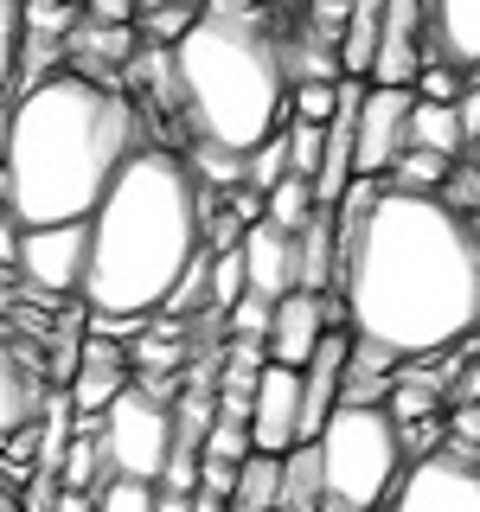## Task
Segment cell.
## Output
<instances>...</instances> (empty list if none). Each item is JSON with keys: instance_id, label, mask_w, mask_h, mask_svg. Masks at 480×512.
<instances>
[{"instance_id": "obj_1", "label": "cell", "mask_w": 480, "mask_h": 512, "mask_svg": "<svg viewBox=\"0 0 480 512\" xmlns=\"http://www.w3.org/2000/svg\"><path fill=\"white\" fill-rule=\"evenodd\" d=\"M340 212V295L352 359L397 372L480 333V218L436 192L352 180Z\"/></svg>"}, {"instance_id": "obj_2", "label": "cell", "mask_w": 480, "mask_h": 512, "mask_svg": "<svg viewBox=\"0 0 480 512\" xmlns=\"http://www.w3.org/2000/svg\"><path fill=\"white\" fill-rule=\"evenodd\" d=\"M141 148L148 122L128 90L58 64L0 109V212L20 231L84 224Z\"/></svg>"}, {"instance_id": "obj_3", "label": "cell", "mask_w": 480, "mask_h": 512, "mask_svg": "<svg viewBox=\"0 0 480 512\" xmlns=\"http://www.w3.org/2000/svg\"><path fill=\"white\" fill-rule=\"evenodd\" d=\"M205 212H212V199H205V180L192 173V160L180 148L148 141L84 218L90 314L148 320L167 308V295L205 250Z\"/></svg>"}, {"instance_id": "obj_4", "label": "cell", "mask_w": 480, "mask_h": 512, "mask_svg": "<svg viewBox=\"0 0 480 512\" xmlns=\"http://www.w3.org/2000/svg\"><path fill=\"white\" fill-rule=\"evenodd\" d=\"M173 52V90H180L186 148H212L244 160L288 122V71L282 39L256 0H205Z\"/></svg>"}, {"instance_id": "obj_5", "label": "cell", "mask_w": 480, "mask_h": 512, "mask_svg": "<svg viewBox=\"0 0 480 512\" xmlns=\"http://www.w3.org/2000/svg\"><path fill=\"white\" fill-rule=\"evenodd\" d=\"M320 455V512H378L404 480V448L384 404H333L314 436Z\"/></svg>"}, {"instance_id": "obj_6", "label": "cell", "mask_w": 480, "mask_h": 512, "mask_svg": "<svg viewBox=\"0 0 480 512\" xmlns=\"http://www.w3.org/2000/svg\"><path fill=\"white\" fill-rule=\"evenodd\" d=\"M96 423H103L96 442H103L109 474L160 480V468H167V455H173V404H167V391H154L148 378H128Z\"/></svg>"}, {"instance_id": "obj_7", "label": "cell", "mask_w": 480, "mask_h": 512, "mask_svg": "<svg viewBox=\"0 0 480 512\" xmlns=\"http://www.w3.org/2000/svg\"><path fill=\"white\" fill-rule=\"evenodd\" d=\"M378 512H480V448L442 442L436 455L410 461Z\"/></svg>"}, {"instance_id": "obj_8", "label": "cell", "mask_w": 480, "mask_h": 512, "mask_svg": "<svg viewBox=\"0 0 480 512\" xmlns=\"http://www.w3.org/2000/svg\"><path fill=\"white\" fill-rule=\"evenodd\" d=\"M410 103L416 90L365 84L359 116H352V180H384L391 160L410 148Z\"/></svg>"}, {"instance_id": "obj_9", "label": "cell", "mask_w": 480, "mask_h": 512, "mask_svg": "<svg viewBox=\"0 0 480 512\" xmlns=\"http://www.w3.org/2000/svg\"><path fill=\"white\" fill-rule=\"evenodd\" d=\"M84 224H39V231H20L13 237V269L32 295H84Z\"/></svg>"}, {"instance_id": "obj_10", "label": "cell", "mask_w": 480, "mask_h": 512, "mask_svg": "<svg viewBox=\"0 0 480 512\" xmlns=\"http://www.w3.org/2000/svg\"><path fill=\"white\" fill-rule=\"evenodd\" d=\"M327 327H346L340 295L288 288L276 308H269V327H263V359H269V365H288V372H301V365L314 359V346H320V333H327Z\"/></svg>"}, {"instance_id": "obj_11", "label": "cell", "mask_w": 480, "mask_h": 512, "mask_svg": "<svg viewBox=\"0 0 480 512\" xmlns=\"http://www.w3.org/2000/svg\"><path fill=\"white\" fill-rule=\"evenodd\" d=\"M423 64H429V7L423 0H384V32H378V58L365 71V84L410 90Z\"/></svg>"}, {"instance_id": "obj_12", "label": "cell", "mask_w": 480, "mask_h": 512, "mask_svg": "<svg viewBox=\"0 0 480 512\" xmlns=\"http://www.w3.org/2000/svg\"><path fill=\"white\" fill-rule=\"evenodd\" d=\"M237 250H244V295L282 301L288 288H301V231H282L276 218H256L244 224Z\"/></svg>"}, {"instance_id": "obj_13", "label": "cell", "mask_w": 480, "mask_h": 512, "mask_svg": "<svg viewBox=\"0 0 480 512\" xmlns=\"http://www.w3.org/2000/svg\"><path fill=\"white\" fill-rule=\"evenodd\" d=\"M244 429H250L256 455H288V448L301 442V372H288V365H263Z\"/></svg>"}, {"instance_id": "obj_14", "label": "cell", "mask_w": 480, "mask_h": 512, "mask_svg": "<svg viewBox=\"0 0 480 512\" xmlns=\"http://www.w3.org/2000/svg\"><path fill=\"white\" fill-rule=\"evenodd\" d=\"M135 20H96L77 7L71 32H64V71H84L96 84H122L128 58H135Z\"/></svg>"}, {"instance_id": "obj_15", "label": "cell", "mask_w": 480, "mask_h": 512, "mask_svg": "<svg viewBox=\"0 0 480 512\" xmlns=\"http://www.w3.org/2000/svg\"><path fill=\"white\" fill-rule=\"evenodd\" d=\"M346 359H352V333L346 327H327L314 346V359L301 365V442L320 436V423L340 404V384H346Z\"/></svg>"}, {"instance_id": "obj_16", "label": "cell", "mask_w": 480, "mask_h": 512, "mask_svg": "<svg viewBox=\"0 0 480 512\" xmlns=\"http://www.w3.org/2000/svg\"><path fill=\"white\" fill-rule=\"evenodd\" d=\"M39 410H45V378H39V365H32L26 346L13 340L7 327H0V442H7L13 429L39 423Z\"/></svg>"}, {"instance_id": "obj_17", "label": "cell", "mask_w": 480, "mask_h": 512, "mask_svg": "<svg viewBox=\"0 0 480 512\" xmlns=\"http://www.w3.org/2000/svg\"><path fill=\"white\" fill-rule=\"evenodd\" d=\"M122 384H128V346L122 340H84L77 372H71V410L77 416H103Z\"/></svg>"}, {"instance_id": "obj_18", "label": "cell", "mask_w": 480, "mask_h": 512, "mask_svg": "<svg viewBox=\"0 0 480 512\" xmlns=\"http://www.w3.org/2000/svg\"><path fill=\"white\" fill-rule=\"evenodd\" d=\"M429 7V58L474 71L480 64V0H423Z\"/></svg>"}, {"instance_id": "obj_19", "label": "cell", "mask_w": 480, "mask_h": 512, "mask_svg": "<svg viewBox=\"0 0 480 512\" xmlns=\"http://www.w3.org/2000/svg\"><path fill=\"white\" fill-rule=\"evenodd\" d=\"M378 32H384V0H352V7H346V26H340V45H333L340 77H365V71H372Z\"/></svg>"}, {"instance_id": "obj_20", "label": "cell", "mask_w": 480, "mask_h": 512, "mask_svg": "<svg viewBox=\"0 0 480 512\" xmlns=\"http://www.w3.org/2000/svg\"><path fill=\"white\" fill-rule=\"evenodd\" d=\"M410 148L423 154H442V160H468V135H461V116L455 103H410Z\"/></svg>"}, {"instance_id": "obj_21", "label": "cell", "mask_w": 480, "mask_h": 512, "mask_svg": "<svg viewBox=\"0 0 480 512\" xmlns=\"http://www.w3.org/2000/svg\"><path fill=\"white\" fill-rule=\"evenodd\" d=\"M276 506H282V512H320V455H314V442H295V448L282 455Z\"/></svg>"}, {"instance_id": "obj_22", "label": "cell", "mask_w": 480, "mask_h": 512, "mask_svg": "<svg viewBox=\"0 0 480 512\" xmlns=\"http://www.w3.org/2000/svg\"><path fill=\"white\" fill-rule=\"evenodd\" d=\"M276 480H282V455H250L237 461V487H231V512H269L276 506Z\"/></svg>"}, {"instance_id": "obj_23", "label": "cell", "mask_w": 480, "mask_h": 512, "mask_svg": "<svg viewBox=\"0 0 480 512\" xmlns=\"http://www.w3.org/2000/svg\"><path fill=\"white\" fill-rule=\"evenodd\" d=\"M263 218H276L282 231H301V224L314 218V180L308 173H282V180L263 192Z\"/></svg>"}, {"instance_id": "obj_24", "label": "cell", "mask_w": 480, "mask_h": 512, "mask_svg": "<svg viewBox=\"0 0 480 512\" xmlns=\"http://www.w3.org/2000/svg\"><path fill=\"white\" fill-rule=\"evenodd\" d=\"M20 45H26V13L20 0H0V109L20 90Z\"/></svg>"}, {"instance_id": "obj_25", "label": "cell", "mask_w": 480, "mask_h": 512, "mask_svg": "<svg viewBox=\"0 0 480 512\" xmlns=\"http://www.w3.org/2000/svg\"><path fill=\"white\" fill-rule=\"evenodd\" d=\"M448 167L455 160H442V154H423V148H404L391 160V173H384V186H404V192H436L448 180Z\"/></svg>"}, {"instance_id": "obj_26", "label": "cell", "mask_w": 480, "mask_h": 512, "mask_svg": "<svg viewBox=\"0 0 480 512\" xmlns=\"http://www.w3.org/2000/svg\"><path fill=\"white\" fill-rule=\"evenodd\" d=\"M109 480V461H103V442H90V436H77L71 442V455H64V468H58V487H71V493H96Z\"/></svg>"}, {"instance_id": "obj_27", "label": "cell", "mask_w": 480, "mask_h": 512, "mask_svg": "<svg viewBox=\"0 0 480 512\" xmlns=\"http://www.w3.org/2000/svg\"><path fill=\"white\" fill-rule=\"evenodd\" d=\"M340 109V77H301L288 84V116L295 122H327Z\"/></svg>"}, {"instance_id": "obj_28", "label": "cell", "mask_w": 480, "mask_h": 512, "mask_svg": "<svg viewBox=\"0 0 480 512\" xmlns=\"http://www.w3.org/2000/svg\"><path fill=\"white\" fill-rule=\"evenodd\" d=\"M96 512H154V480H128V474H109L103 487L90 493Z\"/></svg>"}, {"instance_id": "obj_29", "label": "cell", "mask_w": 480, "mask_h": 512, "mask_svg": "<svg viewBox=\"0 0 480 512\" xmlns=\"http://www.w3.org/2000/svg\"><path fill=\"white\" fill-rule=\"evenodd\" d=\"M192 20H199V7H135V39L141 45H173Z\"/></svg>"}, {"instance_id": "obj_30", "label": "cell", "mask_w": 480, "mask_h": 512, "mask_svg": "<svg viewBox=\"0 0 480 512\" xmlns=\"http://www.w3.org/2000/svg\"><path fill=\"white\" fill-rule=\"evenodd\" d=\"M212 256V269H205V282H212V314H224L237 295H244V250H205Z\"/></svg>"}, {"instance_id": "obj_31", "label": "cell", "mask_w": 480, "mask_h": 512, "mask_svg": "<svg viewBox=\"0 0 480 512\" xmlns=\"http://www.w3.org/2000/svg\"><path fill=\"white\" fill-rule=\"evenodd\" d=\"M320 141H327V122H295V116H288V135H282V148H288V173H308V180H314V167H320Z\"/></svg>"}, {"instance_id": "obj_32", "label": "cell", "mask_w": 480, "mask_h": 512, "mask_svg": "<svg viewBox=\"0 0 480 512\" xmlns=\"http://www.w3.org/2000/svg\"><path fill=\"white\" fill-rule=\"evenodd\" d=\"M436 199L448 205V212L480 218V167H474V160H455V167H448V180L436 186Z\"/></svg>"}, {"instance_id": "obj_33", "label": "cell", "mask_w": 480, "mask_h": 512, "mask_svg": "<svg viewBox=\"0 0 480 512\" xmlns=\"http://www.w3.org/2000/svg\"><path fill=\"white\" fill-rule=\"evenodd\" d=\"M199 455H212V461H244V455H250V429L231 423V416H212V429H205Z\"/></svg>"}, {"instance_id": "obj_34", "label": "cell", "mask_w": 480, "mask_h": 512, "mask_svg": "<svg viewBox=\"0 0 480 512\" xmlns=\"http://www.w3.org/2000/svg\"><path fill=\"white\" fill-rule=\"evenodd\" d=\"M461 84H468V77H461L455 71V64H436V58H429L423 64V71H416V96H423V103H455V96H461Z\"/></svg>"}, {"instance_id": "obj_35", "label": "cell", "mask_w": 480, "mask_h": 512, "mask_svg": "<svg viewBox=\"0 0 480 512\" xmlns=\"http://www.w3.org/2000/svg\"><path fill=\"white\" fill-rule=\"evenodd\" d=\"M154 512H192V493H173V487H154Z\"/></svg>"}, {"instance_id": "obj_36", "label": "cell", "mask_w": 480, "mask_h": 512, "mask_svg": "<svg viewBox=\"0 0 480 512\" xmlns=\"http://www.w3.org/2000/svg\"><path fill=\"white\" fill-rule=\"evenodd\" d=\"M52 512H96V506H90V493H71V487H58Z\"/></svg>"}, {"instance_id": "obj_37", "label": "cell", "mask_w": 480, "mask_h": 512, "mask_svg": "<svg viewBox=\"0 0 480 512\" xmlns=\"http://www.w3.org/2000/svg\"><path fill=\"white\" fill-rule=\"evenodd\" d=\"M0 512H26V500L13 493V480H7V474H0Z\"/></svg>"}, {"instance_id": "obj_38", "label": "cell", "mask_w": 480, "mask_h": 512, "mask_svg": "<svg viewBox=\"0 0 480 512\" xmlns=\"http://www.w3.org/2000/svg\"><path fill=\"white\" fill-rule=\"evenodd\" d=\"M192 512H231V500H218V493H192Z\"/></svg>"}, {"instance_id": "obj_39", "label": "cell", "mask_w": 480, "mask_h": 512, "mask_svg": "<svg viewBox=\"0 0 480 512\" xmlns=\"http://www.w3.org/2000/svg\"><path fill=\"white\" fill-rule=\"evenodd\" d=\"M135 7H205V0H135Z\"/></svg>"}, {"instance_id": "obj_40", "label": "cell", "mask_w": 480, "mask_h": 512, "mask_svg": "<svg viewBox=\"0 0 480 512\" xmlns=\"http://www.w3.org/2000/svg\"><path fill=\"white\" fill-rule=\"evenodd\" d=\"M468 160H474V167H480V135H474V148H468Z\"/></svg>"}]
</instances>
